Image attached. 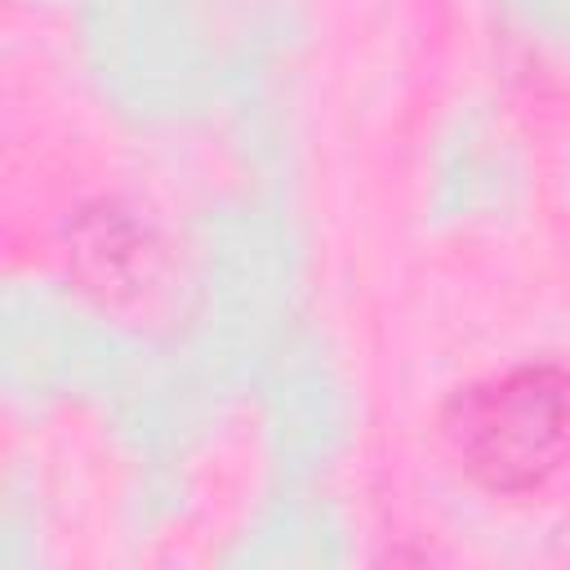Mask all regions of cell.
Returning <instances> with one entry per match:
<instances>
[{"mask_svg":"<svg viewBox=\"0 0 570 570\" xmlns=\"http://www.w3.org/2000/svg\"><path fill=\"white\" fill-rule=\"evenodd\" d=\"M459 468L494 494L543 485L570 450V374L521 365L459 392L441 414Z\"/></svg>","mask_w":570,"mask_h":570,"instance_id":"obj_1","label":"cell"}]
</instances>
